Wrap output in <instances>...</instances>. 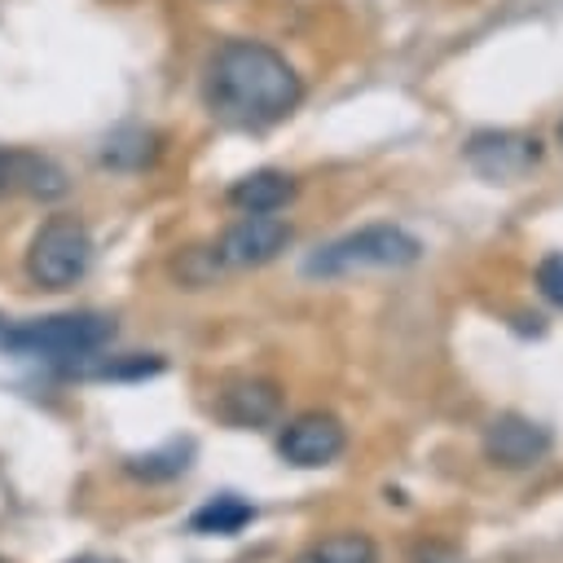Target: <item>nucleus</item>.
Segmentation results:
<instances>
[{"mask_svg":"<svg viewBox=\"0 0 563 563\" xmlns=\"http://www.w3.org/2000/svg\"><path fill=\"white\" fill-rule=\"evenodd\" d=\"M299 97L303 84L295 66L260 40H229L207 62V106L233 128L282 123L299 106Z\"/></svg>","mask_w":563,"mask_h":563,"instance_id":"1","label":"nucleus"},{"mask_svg":"<svg viewBox=\"0 0 563 563\" xmlns=\"http://www.w3.org/2000/svg\"><path fill=\"white\" fill-rule=\"evenodd\" d=\"M110 339H114V317H106V312H57V317H35V321L0 330V347L9 356L53 361V365L92 356Z\"/></svg>","mask_w":563,"mask_h":563,"instance_id":"2","label":"nucleus"},{"mask_svg":"<svg viewBox=\"0 0 563 563\" xmlns=\"http://www.w3.org/2000/svg\"><path fill=\"white\" fill-rule=\"evenodd\" d=\"M422 255V242L396 224H369L361 233H347L330 246H321L317 255H308L303 273L308 277H343V273H361V268H405Z\"/></svg>","mask_w":563,"mask_h":563,"instance_id":"3","label":"nucleus"},{"mask_svg":"<svg viewBox=\"0 0 563 563\" xmlns=\"http://www.w3.org/2000/svg\"><path fill=\"white\" fill-rule=\"evenodd\" d=\"M92 264V238L75 216H53L26 246V277L40 290H70Z\"/></svg>","mask_w":563,"mask_h":563,"instance_id":"4","label":"nucleus"},{"mask_svg":"<svg viewBox=\"0 0 563 563\" xmlns=\"http://www.w3.org/2000/svg\"><path fill=\"white\" fill-rule=\"evenodd\" d=\"M290 242V224L273 211H242L238 224L224 229L220 246H216V264H229V268H255V264H268L286 251Z\"/></svg>","mask_w":563,"mask_h":563,"instance_id":"5","label":"nucleus"},{"mask_svg":"<svg viewBox=\"0 0 563 563\" xmlns=\"http://www.w3.org/2000/svg\"><path fill=\"white\" fill-rule=\"evenodd\" d=\"M545 453H550V431L523 413H497L484 431V457L506 471H523Z\"/></svg>","mask_w":563,"mask_h":563,"instance_id":"6","label":"nucleus"},{"mask_svg":"<svg viewBox=\"0 0 563 563\" xmlns=\"http://www.w3.org/2000/svg\"><path fill=\"white\" fill-rule=\"evenodd\" d=\"M347 435H343V422L334 413H299L295 422H286L282 440H277V453L290 462V466H325L343 453Z\"/></svg>","mask_w":563,"mask_h":563,"instance_id":"7","label":"nucleus"},{"mask_svg":"<svg viewBox=\"0 0 563 563\" xmlns=\"http://www.w3.org/2000/svg\"><path fill=\"white\" fill-rule=\"evenodd\" d=\"M466 158L488 180H515L541 158V145L532 136H515V132H479V136H471Z\"/></svg>","mask_w":563,"mask_h":563,"instance_id":"8","label":"nucleus"},{"mask_svg":"<svg viewBox=\"0 0 563 563\" xmlns=\"http://www.w3.org/2000/svg\"><path fill=\"white\" fill-rule=\"evenodd\" d=\"M220 418L233 422V427H264L282 413V391L264 378H242V383H229L220 391Z\"/></svg>","mask_w":563,"mask_h":563,"instance_id":"9","label":"nucleus"},{"mask_svg":"<svg viewBox=\"0 0 563 563\" xmlns=\"http://www.w3.org/2000/svg\"><path fill=\"white\" fill-rule=\"evenodd\" d=\"M290 198H295V180L286 172H277V167H260V172H251V176L229 185V202L238 211H277Z\"/></svg>","mask_w":563,"mask_h":563,"instance_id":"10","label":"nucleus"},{"mask_svg":"<svg viewBox=\"0 0 563 563\" xmlns=\"http://www.w3.org/2000/svg\"><path fill=\"white\" fill-rule=\"evenodd\" d=\"M189 462H194V440H189V435H172V440H163L158 449L132 453V457L123 462V471H128L132 479H145V484H163V479H176V475H185V471H189Z\"/></svg>","mask_w":563,"mask_h":563,"instance_id":"11","label":"nucleus"},{"mask_svg":"<svg viewBox=\"0 0 563 563\" xmlns=\"http://www.w3.org/2000/svg\"><path fill=\"white\" fill-rule=\"evenodd\" d=\"M255 519V506L238 493H216L211 501H202L194 515H189V528L202 532V537H233L242 532L246 523Z\"/></svg>","mask_w":563,"mask_h":563,"instance_id":"12","label":"nucleus"},{"mask_svg":"<svg viewBox=\"0 0 563 563\" xmlns=\"http://www.w3.org/2000/svg\"><path fill=\"white\" fill-rule=\"evenodd\" d=\"M295 563H378V550L365 532H334V537L308 545Z\"/></svg>","mask_w":563,"mask_h":563,"instance_id":"13","label":"nucleus"},{"mask_svg":"<svg viewBox=\"0 0 563 563\" xmlns=\"http://www.w3.org/2000/svg\"><path fill=\"white\" fill-rule=\"evenodd\" d=\"M537 286L554 308H563V255H545L537 264Z\"/></svg>","mask_w":563,"mask_h":563,"instance_id":"14","label":"nucleus"},{"mask_svg":"<svg viewBox=\"0 0 563 563\" xmlns=\"http://www.w3.org/2000/svg\"><path fill=\"white\" fill-rule=\"evenodd\" d=\"M70 563H114V559H97V554H79V559H70Z\"/></svg>","mask_w":563,"mask_h":563,"instance_id":"15","label":"nucleus"},{"mask_svg":"<svg viewBox=\"0 0 563 563\" xmlns=\"http://www.w3.org/2000/svg\"><path fill=\"white\" fill-rule=\"evenodd\" d=\"M559 136H563V123H559Z\"/></svg>","mask_w":563,"mask_h":563,"instance_id":"16","label":"nucleus"},{"mask_svg":"<svg viewBox=\"0 0 563 563\" xmlns=\"http://www.w3.org/2000/svg\"><path fill=\"white\" fill-rule=\"evenodd\" d=\"M0 325H4V317H0Z\"/></svg>","mask_w":563,"mask_h":563,"instance_id":"17","label":"nucleus"},{"mask_svg":"<svg viewBox=\"0 0 563 563\" xmlns=\"http://www.w3.org/2000/svg\"><path fill=\"white\" fill-rule=\"evenodd\" d=\"M0 563H4V559H0Z\"/></svg>","mask_w":563,"mask_h":563,"instance_id":"18","label":"nucleus"}]
</instances>
